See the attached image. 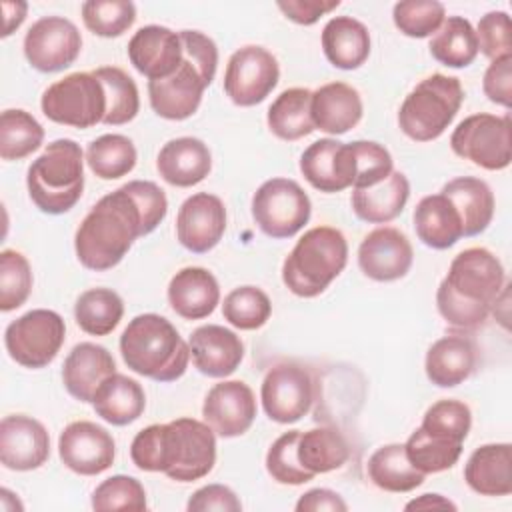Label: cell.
Listing matches in <instances>:
<instances>
[{
	"label": "cell",
	"instance_id": "1",
	"mask_svg": "<svg viewBox=\"0 0 512 512\" xmlns=\"http://www.w3.org/2000/svg\"><path fill=\"white\" fill-rule=\"evenodd\" d=\"M130 458L138 470L194 482L208 476L216 464V432L206 422L186 416L150 424L134 436Z\"/></svg>",
	"mask_w": 512,
	"mask_h": 512
},
{
	"label": "cell",
	"instance_id": "2",
	"mask_svg": "<svg viewBox=\"0 0 512 512\" xmlns=\"http://www.w3.org/2000/svg\"><path fill=\"white\" fill-rule=\"evenodd\" d=\"M506 288L504 266L488 248L456 254L436 290V308L452 328L474 330L486 322Z\"/></svg>",
	"mask_w": 512,
	"mask_h": 512
},
{
	"label": "cell",
	"instance_id": "3",
	"mask_svg": "<svg viewBox=\"0 0 512 512\" xmlns=\"http://www.w3.org/2000/svg\"><path fill=\"white\" fill-rule=\"evenodd\" d=\"M146 236L140 204L122 184L102 196L80 222L74 234L78 262L94 272H104L122 262L134 240Z\"/></svg>",
	"mask_w": 512,
	"mask_h": 512
},
{
	"label": "cell",
	"instance_id": "4",
	"mask_svg": "<svg viewBox=\"0 0 512 512\" xmlns=\"http://www.w3.org/2000/svg\"><path fill=\"white\" fill-rule=\"evenodd\" d=\"M184 60L176 72L162 80L148 82L152 110L166 120L190 118L212 84L218 68V48L214 40L198 30H180Z\"/></svg>",
	"mask_w": 512,
	"mask_h": 512
},
{
	"label": "cell",
	"instance_id": "5",
	"mask_svg": "<svg viewBox=\"0 0 512 512\" xmlns=\"http://www.w3.org/2000/svg\"><path fill=\"white\" fill-rule=\"evenodd\" d=\"M124 364L150 380L174 382L184 376L190 362V346L176 326L154 312L134 316L120 336Z\"/></svg>",
	"mask_w": 512,
	"mask_h": 512
},
{
	"label": "cell",
	"instance_id": "6",
	"mask_svg": "<svg viewBox=\"0 0 512 512\" xmlns=\"http://www.w3.org/2000/svg\"><path fill=\"white\" fill-rule=\"evenodd\" d=\"M348 262V242L338 228L306 230L282 264V282L300 298L320 296Z\"/></svg>",
	"mask_w": 512,
	"mask_h": 512
},
{
	"label": "cell",
	"instance_id": "7",
	"mask_svg": "<svg viewBox=\"0 0 512 512\" xmlns=\"http://www.w3.org/2000/svg\"><path fill=\"white\" fill-rule=\"evenodd\" d=\"M84 162V152L72 138L50 142L26 174L34 206L52 216L72 210L84 192Z\"/></svg>",
	"mask_w": 512,
	"mask_h": 512
},
{
	"label": "cell",
	"instance_id": "8",
	"mask_svg": "<svg viewBox=\"0 0 512 512\" xmlns=\"http://www.w3.org/2000/svg\"><path fill=\"white\" fill-rule=\"evenodd\" d=\"M462 102L464 88L456 76L430 74L400 104L398 126L414 142H432L446 132Z\"/></svg>",
	"mask_w": 512,
	"mask_h": 512
},
{
	"label": "cell",
	"instance_id": "9",
	"mask_svg": "<svg viewBox=\"0 0 512 512\" xmlns=\"http://www.w3.org/2000/svg\"><path fill=\"white\" fill-rule=\"evenodd\" d=\"M106 92L94 72H72L52 82L40 100L42 114L62 126L92 128L106 116Z\"/></svg>",
	"mask_w": 512,
	"mask_h": 512
},
{
	"label": "cell",
	"instance_id": "10",
	"mask_svg": "<svg viewBox=\"0 0 512 512\" xmlns=\"http://www.w3.org/2000/svg\"><path fill=\"white\" fill-rule=\"evenodd\" d=\"M66 338L64 318L48 308H34L12 320L4 330L8 356L30 370L46 368Z\"/></svg>",
	"mask_w": 512,
	"mask_h": 512
},
{
	"label": "cell",
	"instance_id": "11",
	"mask_svg": "<svg viewBox=\"0 0 512 512\" xmlns=\"http://www.w3.org/2000/svg\"><path fill=\"white\" fill-rule=\"evenodd\" d=\"M312 202L304 188L290 178H270L252 196V218L270 238L296 236L310 220Z\"/></svg>",
	"mask_w": 512,
	"mask_h": 512
},
{
	"label": "cell",
	"instance_id": "12",
	"mask_svg": "<svg viewBox=\"0 0 512 512\" xmlns=\"http://www.w3.org/2000/svg\"><path fill=\"white\" fill-rule=\"evenodd\" d=\"M450 148L456 156L470 160L484 170H504L512 162V126L510 116L478 112L466 116L450 136Z\"/></svg>",
	"mask_w": 512,
	"mask_h": 512
},
{
	"label": "cell",
	"instance_id": "13",
	"mask_svg": "<svg viewBox=\"0 0 512 512\" xmlns=\"http://www.w3.org/2000/svg\"><path fill=\"white\" fill-rule=\"evenodd\" d=\"M316 388L308 368L296 362L274 364L260 386V400L266 416L278 424H294L314 404Z\"/></svg>",
	"mask_w": 512,
	"mask_h": 512
},
{
	"label": "cell",
	"instance_id": "14",
	"mask_svg": "<svg viewBox=\"0 0 512 512\" xmlns=\"http://www.w3.org/2000/svg\"><path fill=\"white\" fill-rule=\"evenodd\" d=\"M280 66L272 52L262 46L248 44L238 48L226 64L224 92L242 108L264 102L276 88Z\"/></svg>",
	"mask_w": 512,
	"mask_h": 512
},
{
	"label": "cell",
	"instance_id": "15",
	"mask_svg": "<svg viewBox=\"0 0 512 512\" xmlns=\"http://www.w3.org/2000/svg\"><path fill=\"white\" fill-rule=\"evenodd\" d=\"M22 48L34 70L52 74L76 62L82 50V36L68 18L42 16L28 28Z\"/></svg>",
	"mask_w": 512,
	"mask_h": 512
},
{
	"label": "cell",
	"instance_id": "16",
	"mask_svg": "<svg viewBox=\"0 0 512 512\" xmlns=\"http://www.w3.org/2000/svg\"><path fill=\"white\" fill-rule=\"evenodd\" d=\"M58 456L74 474L98 476L114 464L116 444L106 428L90 420H76L60 432Z\"/></svg>",
	"mask_w": 512,
	"mask_h": 512
},
{
	"label": "cell",
	"instance_id": "17",
	"mask_svg": "<svg viewBox=\"0 0 512 512\" xmlns=\"http://www.w3.org/2000/svg\"><path fill=\"white\" fill-rule=\"evenodd\" d=\"M256 412V396L242 380H222L214 384L202 404L204 422L220 438H236L248 432Z\"/></svg>",
	"mask_w": 512,
	"mask_h": 512
},
{
	"label": "cell",
	"instance_id": "18",
	"mask_svg": "<svg viewBox=\"0 0 512 512\" xmlns=\"http://www.w3.org/2000/svg\"><path fill=\"white\" fill-rule=\"evenodd\" d=\"M226 232L224 202L210 192H196L188 196L176 214V238L194 252L206 254L218 246Z\"/></svg>",
	"mask_w": 512,
	"mask_h": 512
},
{
	"label": "cell",
	"instance_id": "19",
	"mask_svg": "<svg viewBox=\"0 0 512 512\" xmlns=\"http://www.w3.org/2000/svg\"><path fill=\"white\" fill-rule=\"evenodd\" d=\"M414 250L404 232L392 226L374 228L358 246V266L376 282H394L408 274Z\"/></svg>",
	"mask_w": 512,
	"mask_h": 512
},
{
	"label": "cell",
	"instance_id": "20",
	"mask_svg": "<svg viewBox=\"0 0 512 512\" xmlns=\"http://www.w3.org/2000/svg\"><path fill=\"white\" fill-rule=\"evenodd\" d=\"M300 172L312 188L326 194L352 188L356 164L350 142L336 138L312 142L300 156Z\"/></svg>",
	"mask_w": 512,
	"mask_h": 512
},
{
	"label": "cell",
	"instance_id": "21",
	"mask_svg": "<svg viewBox=\"0 0 512 512\" xmlns=\"http://www.w3.org/2000/svg\"><path fill=\"white\" fill-rule=\"evenodd\" d=\"M50 456V434L44 424L26 414H10L0 422V462L8 470L40 468Z\"/></svg>",
	"mask_w": 512,
	"mask_h": 512
},
{
	"label": "cell",
	"instance_id": "22",
	"mask_svg": "<svg viewBox=\"0 0 512 512\" xmlns=\"http://www.w3.org/2000/svg\"><path fill=\"white\" fill-rule=\"evenodd\" d=\"M128 60L148 82L172 76L184 60L180 32L158 24L142 26L128 42Z\"/></svg>",
	"mask_w": 512,
	"mask_h": 512
},
{
	"label": "cell",
	"instance_id": "23",
	"mask_svg": "<svg viewBox=\"0 0 512 512\" xmlns=\"http://www.w3.org/2000/svg\"><path fill=\"white\" fill-rule=\"evenodd\" d=\"M196 370L208 378H226L236 372L244 358L242 338L220 324L198 326L188 340Z\"/></svg>",
	"mask_w": 512,
	"mask_h": 512
},
{
	"label": "cell",
	"instance_id": "24",
	"mask_svg": "<svg viewBox=\"0 0 512 512\" xmlns=\"http://www.w3.org/2000/svg\"><path fill=\"white\" fill-rule=\"evenodd\" d=\"M478 366V348L464 334L438 338L426 352V378L438 388H454L466 382Z\"/></svg>",
	"mask_w": 512,
	"mask_h": 512
},
{
	"label": "cell",
	"instance_id": "25",
	"mask_svg": "<svg viewBox=\"0 0 512 512\" xmlns=\"http://www.w3.org/2000/svg\"><path fill=\"white\" fill-rule=\"evenodd\" d=\"M156 170L170 186L192 188L212 170L210 148L194 136L172 138L160 148Z\"/></svg>",
	"mask_w": 512,
	"mask_h": 512
},
{
	"label": "cell",
	"instance_id": "26",
	"mask_svg": "<svg viewBox=\"0 0 512 512\" xmlns=\"http://www.w3.org/2000/svg\"><path fill=\"white\" fill-rule=\"evenodd\" d=\"M168 304L184 320H202L210 316L220 302L216 276L202 266L178 270L168 284Z\"/></svg>",
	"mask_w": 512,
	"mask_h": 512
},
{
	"label": "cell",
	"instance_id": "27",
	"mask_svg": "<svg viewBox=\"0 0 512 512\" xmlns=\"http://www.w3.org/2000/svg\"><path fill=\"white\" fill-rule=\"evenodd\" d=\"M362 98L346 82H328L310 96V116L316 130L326 134H344L362 120Z\"/></svg>",
	"mask_w": 512,
	"mask_h": 512
},
{
	"label": "cell",
	"instance_id": "28",
	"mask_svg": "<svg viewBox=\"0 0 512 512\" xmlns=\"http://www.w3.org/2000/svg\"><path fill=\"white\" fill-rule=\"evenodd\" d=\"M114 372L116 362L104 346L94 342H80L64 358L62 382L72 398L80 402H92L98 386Z\"/></svg>",
	"mask_w": 512,
	"mask_h": 512
},
{
	"label": "cell",
	"instance_id": "29",
	"mask_svg": "<svg viewBox=\"0 0 512 512\" xmlns=\"http://www.w3.org/2000/svg\"><path fill=\"white\" fill-rule=\"evenodd\" d=\"M464 480L480 496H508L512 492V446L508 442L478 446L464 466Z\"/></svg>",
	"mask_w": 512,
	"mask_h": 512
},
{
	"label": "cell",
	"instance_id": "30",
	"mask_svg": "<svg viewBox=\"0 0 512 512\" xmlns=\"http://www.w3.org/2000/svg\"><path fill=\"white\" fill-rule=\"evenodd\" d=\"M410 198V182L404 172L392 170L388 178L368 188H352L350 206L358 220L388 224L398 218Z\"/></svg>",
	"mask_w": 512,
	"mask_h": 512
},
{
	"label": "cell",
	"instance_id": "31",
	"mask_svg": "<svg viewBox=\"0 0 512 512\" xmlns=\"http://www.w3.org/2000/svg\"><path fill=\"white\" fill-rule=\"evenodd\" d=\"M322 52L340 70H356L370 56V32L352 16H334L322 28Z\"/></svg>",
	"mask_w": 512,
	"mask_h": 512
},
{
	"label": "cell",
	"instance_id": "32",
	"mask_svg": "<svg viewBox=\"0 0 512 512\" xmlns=\"http://www.w3.org/2000/svg\"><path fill=\"white\" fill-rule=\"evenodd\" d=\"M412 218L418 240L428 248L446 250L464 236L460 214L442 192L424 196Z\"/></svg>",
	"mask_w": 512,
	"mask_h": 512
},
{
	"label": "cell",
	"instance_id": "33",
	"mask_svg": "<svg viewBox=\"0 0 512 512\" xmlns=\"http://www.w3.org/2000/svg\"><path fill=\"white\" fill-rule=\"evenodd\" d=\"M92 406L96 416L104 422L112 426H126L144 414L146 394L138 380L114 372L94 392Z\"/></svg>",
	"mask_w": 512,
	"mask_h": 512
},
{
	"label": "cell",
	"instance_id": "34",
	"mask_svg": "<svg viewBox=\"0 0 512 512\" xmlns=\"http://www.w3.org/2000/svg\"><path fill=\"white\" fill-rule=\"evenodd\" d=\"M458 210L464 236L482 234L494 218V194L490 186L476 176H458L440 190Z\"/></svg>",
	"mask_w": 512,
	"mask_h": 512
},
{
	"label": "cell",
	"instance_id": "35",
	"mask_svg": "<svg viewBox=\"0 0 512 512\" xmlns=\"http://www.w3.org/2000/svg\"><path fill=\"white\" fill-rule=\"evenodd\" d=\"M366 474L376 488L394 494L416 490L426 476L410 464L404 444L398 442L376 448L368 458Z\"/></svg>",
	"mask_w": 512,
	"mask_h": 512
},
{
	"label": "cell",
	"instance_id": "36",
	"mask_svg": "<svg viewBox=\"0 0 512 512\" xmlns=\"http://www.w3.org/2000/svg\"><path fill=\"white\" fill-rule=\"evenodd\" d=\"M296 454L302 468L316 476L342 468L350 456V448L340 430L320 426L306 432L300 430Z\"/></svg>",
	"mask_w": 512,
	"mask_h": 512
},
{
	"label": "cell",
	"instance_id": "37",
	"mask_svg": "<svg viewBox=\"0 0 512 512\" xmlns=\"http://www.w3.org/2000/svg\"><path fill=\"white\" fill-rule=\"evenodd\" d=\"M310 96L312 92L308 88L294 86L274 98L268 108L266 122L276 138L294 142L316 130L310 116Z\"/></svg>",
	"mask_w": 512,
	"mask_h": 512
},
{
	"label": "cell",
	"instance_id": "38",
	"mask_svg": "<svg viewBox=\"0 0 512 512\" xmlns=\"http://www.w3.org/2000/svg\"><path fill=\"white\" fill-rule=\"evenodd\" d=\"M428 50L432 58L448 68H466L478 56L474 26L462 16H448L432 34Z\"/></svg>",
	"mask_w": 512,
	"mask_h": 512
},
{
	"label": "cell",
	"instance_id": "39",
	"mask_svg": "<svg viewBox=\"0 0 512 512\" xmlns=\"http://www.w3.org/2000/svg\"><path fill=\"white\" fill-rule=\"evenodd\" d=\"M462 440L424 430L418 426L406 440L404 450L410 464L420 470L422 474H438L450 470L460 454H462Z\"/></svg>",
	"mask_w": 512,
	"mask_h": 512
},
{
	"label": "cell",
	"instance_id": "40",
	"mask_svg": "<svg viewBox=\"0 0 512 512\" xmlns=\"http://www.w3.org/2000/svg\"><path fill=\"white\" fill-rule=\"evenodd\" d=\"M124 316V302L112 288L84 290L74 304L78 328L90 336L110 334Z\"/></svg>",
	"mask_w": 512,
	"mask_h": 512
},
{
	"label": "cell",
	"instance_id": "41",
	"mask_svg": "<svg viewBox=\"0 0 512 512\" xmlns=\"http://www.w3.org/2000/svg\"><path fill=\"white\" fill-rule=\"evenodd\" d=\"M136 160V146L124 134H102L86 150V164L100 180H116L130 174Z\"/></svg>",
	"mask_w": 512,
	"mask_h": 512
},
{
	"label": "cell",
	"instance_id": "42",
	"mask_svg": "<svg viewBox=\"0 0 512 512\" xmlns=\"http://www.w3.org/2000/svg\"><path fill=\"white\" fill-rule=\"evenodd\" d=\"M44 142L42 124L22 108H8L0 114V158L22 160Z\"/></svg>",
	"mask_w": 512,
	"mask_h": 512
},
{
	"label": "cell",
	"instance_id": "43",
	"mask_svg": "<svg viewBox=\"0 0 512 512\" xmlns=\"http://www.w3.org/2000/svg\"><path fill=\"white\" fill-rule=\"evenodd\" d=\"M106 92V116L102 124L122 126L136 118L140 110V94L136 82L118 66H100L92 70Z\"/></svg>",
	"mask_w": 512,
	"mask_h": 512
},
{
	"label": "cell",
	"instance_id": "44",
	"mask_svg": "<svg viewBox=\"0 0 512 512\" xmlns=\"http://www.w3.org/2000/svg\"><path fill=\"white\" fill-rule=\"evenodd\" d=\"M272 314L268 294L258 286H238L230 290L222 304V316L238 330H258Z\"/></svg>",
	"mask_w": 512,
	"mask_h": 512
},
{
	"label": "cell",
	"instance_id": "45",
	"mask_svg": "<svg viewBox=\"0 0 512 512\" xmlns=\"http://www.w3.org/2000/svg\"><path fill=\"white\" fill-rule=\"evenodd\" d=\"M80 12L84 26L100 38H118L136 20V6L128 0H88Z\"/></svg>",
	"mask_w": 512,
	"mask_h": 512
},
{
	"label": "cell",
	"instance_id": "46",
	"mask_svg": "<svg viewBox=\"0 0 512 512\" xmlns=\"http://www.w3.org/2000/svg\"><path fill=\"white\" fill-rule=\"evenodd\" d=\"M32 268L28 258L12 248L0 252V310L20 308L32 292Z\"/></svg>",
	"mask_w": 512,
	"mask_h": 512
},
{
	"label": "cell",
	"instance_id": "47",
	"mask_svg": "<svg viewBox=\"0 0 512 512\" xmlns=\"http://www.w3.org/2000/svg\"><path fill=\"white\" fill-rule=\"evenodd\" d=\"M394 26L408 38H428L446 20V8L438 0H402L392 8Z\"/></svg>",
	"mask_w": 512,
	"mask_h": 512
},
{
	"label": "cell",
	"instance_id": "48",
	"mask_svg": "<svg viewBox=\"0 0 512 512\" xmlns=\"http://www.w3.org/2000/svg\"><path fill=\"white\" fill-rule=\"evenodd\" d=\"M92 508L98 512L112 510H136L142 512L148 508L146 490L134 476L114 474L102 480L92 492Z\"/></svg>",
	"mask_w": 512,
	"mask_h": 512
},
{
	"label": "cell",
	"instance_id": "49",
	"mask_svg": "<svg viewBox=\"0 0 512 512\" xmlns=\"http://www.w3.org/2000/svg\"><path fill=\"white\" fill-rule=\"evenodd\" d=\"M300 430H288L278 436L266 452V472L278 484L300 486L310 482L314 476L306 472L298 460L296 444H298Z\"/></svg>",
	"mask_w": 512,
	"mask_h": 512
},
{
	"label": "cell",
	"instance_id": "50",
	"mask_svg": "<svg viewBox=\"0 0 512 512\" xmlns=\"http://www.w3.org/2000/svg\"><path fill=\"white\" fill-rule=\"evenodd\" d=\"M424 430L438 432L456 440H466L470 426H472V412L468 404L454 398H444L428 406V410L422 416Z\"/></svg>",
	"mask_w": 512,
	"mask_h": 512
},
{
	"label": "cell",
	"instance_id": "51",
	"mask_svg": "<svg viewBox=\"0 0 512 512\" xmlns=\"http://www.w3.org/2000/svg\"><path fill=\"white\" fill-rule=\"evenodd\" d=\"M350 146H352L354 164H356V176H354L352 188L374 186L392 174L394 160L388 148L372 140H356V142H350Z\"/></svg>",
	"mask_w": 512,
	"mask_h": 512
},
{
	"label": "cell",
	"instance_id": "52",
	"mask_svg": "<svg viewBox=\"0 0 512 512\" xmlns=\"http://www.w3.org/2000/svg\"><path fill=\"white\" fill-rule=\"evenodd\" d=\"M478 52H482L490 62L502 56H512V34H510V16L504 10L486 12L478 26Z\"/></svg>",
	"mask_w": 512,
	"mask_h": 512
},
{
	"label": "cell",
	"instance_id": "53",
	"mask_svg": "<svg viewBox=\"0 0 512 512\" xmlns=\"http://www.w3.org/2000/svg\"><path fill=\"white\" fill-rule=\"evenodd\" d=\"M126 188L132 192V196L140 204V210L146 222V234L154 232L168 212V198L164 190L150 180H130L126 182Z\"/></svg>",
	"mask_w": 512,
	"mask_h": 512
},
{
	"label": "cell",
	"instance_id": "54",
	"mask_svg": "<svg viewBox=\"0 0 512 512\" xmlns=\"http://www.w3.org/2000/svg\"><path fill=\"white\" fill-rule=\"evenodd\" d=\"M484 96L504 108L512 104V56L492 60L482 78Z\"/></svg>",
	"mask_w": 512,
	"mask_h": 512
},
{
	"label": "cell",
	"instance_id": "55",
	"mask_svg": "<svg viewBox=\"0 0 512 512\" xmlns=\"http://www.w3.org/2000/svg\"><path fill=\"white\" fill-rule=\"evenodd\" d=\"M186 510L188 512H210V510L240 512L242 502L232 488H228L224 484H208V486L198 488L190 496Z\"/></svg>",
	"mask_w": 512,
	"mask_h": 512
},
{
	"label": "cell",
	"instance_id": "56",
	"mask_svg": "<svg viewBox=\"0 0 512 512\" xmlns=\"http://www.w3.org/2000/svg\"><path fill=\"white\" fill-rule=\"evenodd\" d=\"M278 10L300 26L316 24L324 14L340 6V0H280Z\"/></svg>",
	"mask_w": 512,
	"mask_h": 512
},
{
	"label": "cell",
	"instance_id": "57",
	"mask_svg": "<svg viewBox=\"0 0 512 512\" xmlns=\"http://www.w3.org/2000/svg\"><path fill=\"white\" fill-rule=\"evenodd\" d=\"M296 512H346L348 504L330 488H312L296 502Z\"/></svg>",
	"mask_w": 512,
	"mask_h": 512
},
{
	"label": "cell",
	"instance_id": "58",
	"mask_svg": "<svg viewBox=\"0 0 512 512\" xmlns=\"http://www.w3.org/2000/svg\"><path fill=\"white\" fill-rule=\"evenodd\" d=\"M2 10H4L2 38H6L22 26V22L26 18V12H28V4L26 2H2Z\"/></svg>",
	"mask_w": 512,
	"mask_h": 512
},
{
	"label": "cell",
	"instance_id": "59",
	"mask_svg": "<svg viewBox=\"0 0 512 512\" xmlns=\"http://www.w3.org/2000/svg\"><path fill=\"white\" fill-rule=\"evenodd\" d=\"M404 508L406 510H456V504L442 494L428 492V494H422V496L410 500Z\"/></svg>",
	"mask_w": 512,
	"mask_h": 512
}]
</instances>
